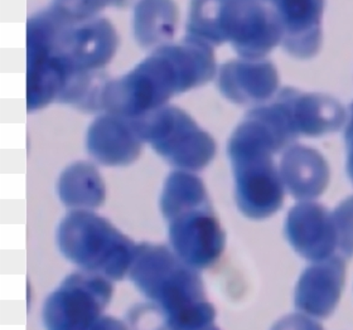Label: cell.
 I'll list each match as a JSON object with an SVG mask.
<instances>
[{
	"label": "cell",
	"instance_id": "4",
	"mask_svg": "<svg viewBox=\"0 0 353 330\" xmlns=\"http://www.w3.org/2000/svg\"><path fill=\"white\" fill-rule=\"evenodd\" d=\"M112 291L108 278L92 272H74L44 302L46 329L90 330L103 316Z\"/></svg>",
	"mask_w": 353,
	"mask_h": 330
},
{
	"label": "cell",
	"instance_id": "13",
	"mask_svg": "<svg viewBox=\"0 0 353 330\" xmlns=\"http://www.w3.org/2000/svg\"><path fill=\"white\" fill-rule=\"evenodd\" d=\"M90 330H129L125 324L111 316H101Z\"/></svg>",
	"mask_w": 353,
	"mask_h": 330
},
{
	"label": "cell",
	"instance_id": "12",
	"mask_svg": "<svg viewBox=\"0 0 353 330\" xmlns=\"http://www.w3.org/2000/svg\"><path fill=\"white\" fill-rule=\"evenodd\" d=\"M202 202L203 187L197 178L181 172L168 176L161 198V209L165 220L184 209L199 206Z\"/></svg>",
	"mask_w": 353,
	"mask_h": 330
},
{
	"label": "cell",
	"instance_id": "9",
	"mask_svg": "<svg viewBox=\"0 0 353 330\" xmlns=\"http://www.w3.org/2000/svg\"><path fill=\"white\" fill-rule=\"evenodd\" d=\"M219 85L234 103H261L274 95L279 79L270 62L234 61L221 68Z\"/></svg>",
	"mask_w": 353,
	"mask_h": 330
},
{
	"label": "cell",
	"instance_id": "10",
	"mask_svg": "<svg viewBox=\"0 0 353 330\" xmlns=\"http://www.w3.org/2000/svg\"><path fill=\"white\" fill-rule=\"evenodd\" d=\"M59 194L62 203L72 211H92L103 205L106 191L92 165L77 163L59 178Z\"/></svg>",
	"mask_w": 353,
	"mask_h": 330
},
{
	"label": "cell",
	"instance_id": "7",
	"mask_svg": "<svg viewBox=\"0 0 353 330\" xmlns=\"http://www.w3.org/2000/svg\"><path fill=\"white\" fill-rule=\"evenodd\" d=\"M199 207V206H197ZM192 207L168 220L170 246L188 266H206L220 249V235L212 220Z\"/></svg>",
	"mask_w": 353,
	"mask_h": 330
},
{
	"label": "cell",
	"instance_id": "3",
	"mask_svg": "<svg viewBox=\"0 0 353 330\" xmlns=\"http://www.w3.org/2000/svg\"><path fill=\"white\" fill-rule=\"evenodd\" d=\"M57 243L62 255L82 271L111 281L125 278L138 246L110 222L92 211H71L59 223Z\"/></svg>",
	"mask_w": 353,
	"mask_h": 330
},
{
	"label": "cell",
	"instance_id": "8",
	"mask_svg": "<svg viewBox=\"0 0 353 330\" xmlns=\"http://www.w3.org/2000/svg\"><path fill=\"white\" fill-rule=\"evenodd\" d=\"M279 96L296 135H323L339 130L346 121L345 107L331 96L302 94L292 87L281 90Z\"/></svg>",
	"mask_w": 353,
	"mask_h": 330
},
{
	"label": "cell",
	"instance_id": "2",
	"mask_svg": "<svg viewBox=\"0 0 353 330\" xmlns=\"http://www.w3.org/2000/svg\"><path fill=\"white\" fill-rule=\"evenodd\" d=\"M191 32L206 43L230 41L245 59H263L283 38L275 10L259 0H196Z\"/></svg>",
	"mask_w": 353,
	"mask_h": 330
},
{
	"label": "cell",
	"instance_id": "1",
	"mask_svg": "<svg viewBox=\"0 0 353 330\" xmlns=\"http://www.w3.org/2000/svg\"><path fill=\"white\" fill-rule=\"evenodd\" d=\"M129 275L162 311L167 330H201L208 322L211 311L199 301V279L173 249L141 243Z\"/></svg>",
	"mask_w": 353,
	"mask_h": 330
},
{
	"label": "cell",
	"instance_id": "6",
	"mask_svg": "<svg viewBox=\"0 0 353 330\" xmlns=\"http://www.w3.org/2000/svg\"><path fill=\"white\" fill-rule=\"evenodd\" d=\"M285 51L296 59H312L322 47L324 0H272Z\"/></svg>",
	"mask_w": 353,
	"mask_h": 330
},
{
	"label": "cell",
	"instance_id": "11",
	"mask_svg": "<svg viewBox=\"0 0 353 330\" xmlns=\"http://www.w3.org/2000/svg\"><path fill=\"white\" fill-rule=\"evenodd\" d=\"M88 150L105 165H125L139 155L140 143L124 126L103 123L94 126L88 136Z\"/></svg>",
	"mask_w": 353,
	"mask_h": 330
},
{
	"label": "cell",
	"instance_id": "5",
	"mask_svg": "<svg viewBox=\"0 0 353 330\" xmlns=\"http://www.w3.org/2000/svg\"><path fill=\"white\" fill-rule=\"evenodd\" d=\"M159 121V124L143 126L137 132L141 138L150 140L159 154L176 167L184 169L202 168L214 155V141L206 132L187 116L176 121Z\"/></svg>",
	"mask_w": 353,
	"mask_h": 330
}]
</instances>
